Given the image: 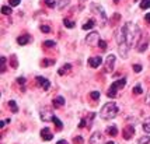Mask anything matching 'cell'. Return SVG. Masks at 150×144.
<instances>
[{
  "label": "cell",
  "mask_w": 150,
  "mask_h": 144,
  "mask_svg": "<svg viewBox=\"0 0 150 144\" xmlns=\"http://www.w3.org/2000/svg\"><path fill=\"white\" fill-rule=\"evenodd\" d=\"M121 31H122L123 36H125V41L128 42L129 46H136V45L139 44V39L143 36V35L140 34V28H139L135 22H132V21L125 22L123 27L121 28Z\"/></svg>",
  "instance_id": "cell-1"
},
{
  "label": "cell",
  "mask_w": 150,
  "mask_h": 144,
  "mask_svg": "<svg viewBox=\"0 0 150 144\" xmlns=\"http://www.w3.org/2000/svg\"><path fill=\"white\" fill-rule=\"evenodd\" d=\"M118 112H119V109H118L115 102H107V104L101 108V118L110 120V119H114L118 115Z\"/></svg>",
  "instance_id": "cell-2"
},
{
  "label": "cell",
  "mask_w": 150,
  "mask_h": 144,
  "mask_svg": "<svg viewBox=\"0 0 150 144\" xmlns=\"http://www.w3.org/2000/svg\"><path fill=\"white\" fill-rule=\"evenodd\" d=\"M118 50H119V55L125 59V57H128V52H129V45H128V42L125 41V36H123V34L122 31L118 32Z\"/></svg>",
  "instance_id": "cell-3"
},
{
  "label": "cell",
  "mask_w": 150,
  "mask_h": 144,
  "mask_svg": "<svg viewBox=\"0 0 150 144\" xmlns=\"http://www.w3.org/2000/svg\"><path fill=\"white\" fill-rule=\"evenodd\" d=\"M125 85H126V80H125V79H119L118 81H114V83L111 84V87H110L108 96H110V98H114V96L117 95V91H118V90L123 88Z\"/></svg>",
  "instance_id": "cell-4"
},
{
  "label": "cell",
  "mask_w": 150,
  "mask_h": 144,
  "mask_svg": "<svg viewBox=\"0 0 150 144\" xmlns=\"http://www.w3.org/2000/svg\"><path fill=\"white\" fill-rule=\"evenodd\" d=\"M98 41H100V35H98V32H97V31L90 32V34L87 35V38H86V42H87V44H90V45L98 44Z\"/></svg>",
  "instance_id": "cell-5"
},
{
  "label": "cell",
  "mask_w": 150,
  "mask_h": 144,
  "mask_svg": "<svg viewBox=\"0 0 150 144\" xmlns=\"http://www.w3.org/2000/svg\"><path fill=\"white\" fill-rule=\"evenodd\" d=\"M39 116H41V119H42L44 122H49V120L53 119V112H50L49 109H41Z\"/></svg>",
  "instance_id": "cell-6"
},
{
  "label": "cell",
  "mask_w": 150,
  "mask_h": 144,
  "mask_svg": "<svg viewBox=\"0 0 150 144\" xmlns=\"http://www.w3.org/2000/svg\"><path fill=\"white\" fill-rule=\"evenodd\" d=\"M133 134H135V127L133 126L129 125V126H126V127L123 129V134H122V136H123L125 140H131Z\"/></svg>",
  "instance_id": "cell-7"
},
{
  "label": "cell",
  "mask_w": 150,
  "mask_h": 144,
  "mask_svg": "<svg viewBox=\"0 0 150 144\" xmlns=\"http://www.w3.org/2000/svg\"><path fill=\"white\" fill-rule=\"evenodd\" d=\"M114 64H115V56H114V55H110V56L107 57V62H105V70H107L108 73L112 71Z\"/></svg>",
  "instance_id": "cell-8"
},
{
  "label": "cell",
  "mask_w": 150,
  "mask_h": 144,
  "mask_svg": "<svg viewBox=\"0 0 150 144\" xmlns=\"http://www.w3.org/2000/svg\"><path fill=\"white\" fill-rule=\"evenodd\" d=\"M90 144H102V134L98 131L93 133L90 137Z\"/></svg>",
  "instance_id": "cell-9"
},
{
  "label": "cell",
  "mask_w": 150,
  "mask_h": 144,
  "mask_svg": "<svg viewBox=\"0 0 150 144\" xmlns=\"http://www.w3.org/2000/svg\"><path fill=\"white\" fill-rule=\"evenodd\" d=\"M102 63V59H101V56H93V57H90L88 59V66L90 67H98L100 64Z\"/></svg>",
  "instance_id": "cell-10"
},
{
  "label": "cell",
  "mask_w": 150,
  "mask_h": 144,
  "mask_svg": "<svg viewBox=\"0 0 150 144\" xmlns=\"http://www.w3.org/2000/svg\"><path fill=\"white\" fill-rule=\"evenodd\" d=\"M41 137H42V140H45V141H50V140L53 139V134H52V131H50L49 129L45 127L41 130Z\"/></svg>",
  "instance_id": "cell-11"
},
{
  "label": "cell",
  "mask_w": 150,
  "mask_h": 144,
  "mask_svg": "<svg viewBox=\"0 0 150 144\" xmlns=\"http://www.w3.org/2000/svg\"><path fill=\"white\" fill-rule=\"evenodd\" d=\"M147 44H149V38L143 35V36H142V42L139 44V46H136V49H137L139 52H145V50L147 49V46H149Z\"/></svg>",
  "instance_id": "cell-12"
},
{
  "label": "cell",
  "mask_w": 150,
  "mask_h": 144,
  "mask_svg": "<svg viewBox=\"0 0 150 144\" xmlns=\"http://www.w3.org/2000/svg\"><path fill=\"white\" fill-rule=\"evenodd\" d=\"M37 81H38V84H39L44 90H49V87H50L49 80H46V79H44V77H37Z\"/></svg>",
  "instance_id": "cell-13"
},
{
  "label": "cell",
  "mask_w": 150,
  "mask_h": 144,
  "mask_svg": "<svg viewBox=\"0 0 150 144\" xmlns=\"http://www.w3.org/2000/svg\"><path fill=\"white\" fill-rule=\"evenodd\" d=\"M91 9H93V10H97V11L100 13L101 18H102V24H101V25H104V24H105V21H107V16H105V13H104V10L101 9L100 6H97V4H91Z\"/></svg>",
  "instance_id": "cell-14"
},
{
  "label": "cell",
  "mask_w": 150,
  "mask_h": 144,
  "mask_svg": "<svg viewBox=\"0 0 150 144\" xmlns=\"http://www.w3.org/2000/svg\"><path fill=\"white\" fill-rule=\"evenodd\" d=\"M30 35H21V36H18L17 38V44L18 45H27L28 42H30Z\"/></svg>",
  "instance_id": "cell-15"
},
{
  "label": "cell",
  "mask_w": 150,
  "mask_h": 144,
  "mask_svg": "<svg viewBox=\"0 0 150 144\" xmlns=\"http://www.w3.org/2000/svg\"><path fill=\"white\" fill-rule=\"evenodd\" d=\"M65 105V98L63 96H56L55 99H53V106L55 108H60V106H63Z\"/></svg>",
  "instance_id": "cell-16"
},
{
  "label": "cell",
  "mask_w": 150,
  "mask_h": 144,
  "mask_svg": "<svg viewBox=\"0 0 150 144\" xmlns=\"http://www.w3.org/2000/svg\"><path fill=\"white\" fill-rule=\"evenodd\" d=\"M105 131H107V134H108V136H117V134H118L117 126H108Z\"/></svg>",
  "instance_id": "cell-17"
},
{
  "label": "cell",
  "mask_w": 150,
  "mask_h": 144,
  "mask_svg": "<svg viewBox=\"0 0 150 144\" xmlns=\"http://www.w3.org/2000/svg\"><path fill=\"white\" fill-rule=\"evenodd\" d=\"M94 25H96V21H94V20H90V21H87V22L83 25V30L84 31L91 30V28H94Z\"/></svg>",
  "instance_id": "cell-18"
},
{
  "label": "cell",
  "mask_w": 150,
  "mask_h": 144,
  "mask_svg": "<svg viewBox=\"0 0 150 144\" xmlns=\"http://www.w3.org/2000/svg\"><path fill=\"white\" fill-rule=\"evenodd\" d=\"M9 106H10V109H11V112L13 113H17L18 112V106H17V104H16V101H9Z\"/></svg>",
  "instance_id": "cell-19"
},
{
  "label": "cell",
  "mask_w": 150,
  "mask_h": 144,
  "mask_svg": "<svg viewBox=\"0 0 150 144\" xmlns=\"http://www.w3.org/2000/svg\"><path fill=\"white\" fill-rule=\"evenodd\" d=\"M52 122L55 123V126H56V129L58 130H62V127H63V125H62V122L56 118V116H53V119H52Z\"/></svg>",
  "instance_id": "cell-20"
},
{
  "label": "cell",
  "mask_w": 150,
  "mask_h": 144,
  "mask_svg": "<svg viewBox=\"0 0 150 144\" xmlns=\"http://www.w3.org/2000/svg\"><path fill=\"white\" fill-rule=\"evenodd\" d=\"M69 1H70V0H59V3H58V9H59V10H63L67 4H69Z\"/></svg>",
  "instance_id": "cell-21"
},
{
  "label": "cell",
  "mask_w": 150,
  "mask_h": 144,
  "mask_svg": "<svg viewBox=\"0 0 150 144\" xmlns=\"http://www.w3.org/2000/svg\"><path fill=\"white\" fill-rule=\"evenodd\" d=\"M70 70H72V66H70V64H65V66H63V69H59V71H58V73L62 76V74H65L66 71H70Z\"/></svg>",
  "instance_id": "cell-22"
},
{
  "label": "cell",
  "mask_w": 150,
  "mask_h": 144,
  "mask_svg": "<svg viewBox=\"0 0 150 144\" xmlns=\"http://www.w3.org/2000/svg\"><path fill=\"white\" fill-rule=\"evenodd\" d=\"M150 7V0H142L140 1V9L142 10H146Z\"/></svg>",
  "instance_id": "cell-23"
},
{
  "label": "cell",
  "mask_w": 150,
  "mask_h": 144,
  "mask_svg": "<svg viewBox=\"0 0 150 144\" xmlns=\"http://www.w3.org/2000/svg\"><path fill=\"white\" fill-rule=\"evenodd\" d=\"M150 143V136H143L142 139H139L137 144H149Z\"/></svg>",
  "instance_id": "cell-24"
},
{
  "label": "cell",
  "mask_w": 150,
  "mask_h": 144,
  "mask_svg": "<svg viewBox=\"0 0 150 144\" xmlns=\"http://www.w3.org/2000/svg\"><path fill=\"white\" fill-rule=\"evenodd\" d=\"M1 13H3L4 16H10V14H11V7L3 6V7H1Z\"/></svg>",
  "instance_id": "cell-25"
},
{
  "label": "cell",
  "mask_w": 150,
  "mask_h": 144,
  "mask_svg": "<svg viewBox=\"0 0 150 144\" xmlns=\"http://www.w3.org/2000/svg\"><path fill=\"white\" fill-rule=\"evenodd\" d=\"M63 24H65V27H66V28H74V22H73V21H72V20H65V21H63Z\"/></svg>",
  "instance_id": "cell-26"
},
{
  "label": "cell",
  "mask_w": 150,
  "mask_h": 144,
  "mask_svg": "<svg viewBox=\"0 0 150 144\" xmlns=\"http://www.w3.org/2000/svg\"><path fill=\"white\" fill-rule=\"evenodd\" d=\"M97 45L100 46V49H101V50H107V42H105V41H102V39H100Z\"/></svg>",
  "instance_id": "cell-27"
},
{
  "label": "cell",
  "mask_w": 150,
  "mask_h": 144,
  "mask_svg": "<svg viewBox=\"0 0 150 144\" xmlns=\"http://www.w3.org/2000/svg\"><path fill=\"white\" fill-rule=\"evenodd\" d=\"M10 64H13V69H17V66H18V63H17V57L13 55L11 56V59H10Z\"/></svg>",
  "instance_id": "cell-28"
},
{
  "label": "cell",
  "mask_w": 150,
  "mask_h": 144,
  "mask_svg": "<svg viewBox=\"0 0 150 144\" xmlns=\"http://www.w3.org/2000/svg\"><path fill=\"white\" fill-rule=\"evenodd\" d=\"M55 45H56V44H55L53 41H45V42H44V46H45V48H53Z\"/></svg>",
  "instance_id": "cell-29"
},
{
  "label": "cell",
  "mask_w": 150,
  "mask_h": 144,
  "mask_svg": "<svg viewBox=\"0 0 150 144\" xmlns=\"http://www.w3.org/2000/svg\"><path fill=\"white\" fill-rule=\"evenodd\" d=\"M142 92H143V90H142V87H140V85H136V87H133V94L139 95V94H142Z\"/></svg>",
  "instance_id": "cell-30"
},
{
  "label": "cell",
  "mask_w": 150,
  "mask_h": 144,
  "mask_svg": "<svg viewBox=\"0 0 150 144\" xmlns=\"http://www.w3.org/2000/svg\"><path fill=\"white\" fill-rule=\"evenodd\" d=\"M90 98H91V99H96V101H97V99L100 98V92H98V91H93V92L90 94Z\"/></svg>",
  "instance_id": "cell-31"
},
{
  "label": "cell",
  "mask_w": 150,
  "mask_h": 144,
  "mask_svg": "<svg viewBox=\"0 0 150 144\" xmlns=\"http://www.w3.org/2000/svg\"><path fill=\"white\" fill-rule=\"evenodd\" d=\"M45 3H46L48 7H55L56 6V1L55 0H45Z\"/></svg>",
  "instance_id": "cell-32"
},
{
  "label": "cell",
  "mask_w": 150,
  "mask_h": 144,
  "mask_svg": "<svg viewBox=\"0 0 150 144\" xmlns=\"http://www.w3.org/2000/svg\"><path fill=\"white\" fill-rule=\"evenodd\" d=\"M133 71L135 73H140L142 71V66L140 64H133Z\"/></svg>",
  "instance_id": "cell-33"
},
{
  "label": "cell",
  "mask_w": 150,
  "mask_h": 144,
  "mask_svg": "<svg viewBox=\"0 0 150 144\" xmlns=\"http://www.w3.org/2000/svg\"><path fill=\"white\" fill-rule=\"evenodd\" d=\"M4 64H6V57L3 56V57H1V73L6 71V66H4Z\"/></svg>",
  "instance_id": "cell-34"
},
{
  "label": "cell",
  "mask_w": 150,
  "mask_h": 144,
  "mask_svg": "<svg viewBox=\"0 0 150 144\" xmlns=\"http://www.w3.org/2000/svg\"><path fill=\"white\" fill-rule=\"evenodd\" d=\"M41 31L45 32V34H48V32H50V28L48 27V25H41Z\"/></svg>",
  "instance_id": "cell-35"
},
{
  "label": "cell",
  "mask_w": 150,
  "mask_h": 144,
  "mask_svg": "<svg viewBox=\"0 0 150 144\" xmlns=\"http://www.w3.org/2000/svg\"><path fill=\"white\" fill-rule=\"evenodd\" d=\"M20 1H21V0H9V3H10V6H11V7L18 6V4H20Z\"/></svg>",
  "instance_id": "cell-36"
},
{
  "label": "cell",
  "mask_w": 150,
  "mask_h": 144,
  "mask_svg": "<svg viewBox=\"0 0 150 144\" xmlns=\"http://www.w3.org/2000/svg\"><path fill=\"white\" fill-rule=\"evenodd\" d=\"M143 130H145L147 134H150V123H145V125H143Z\"/></svg>",
  "instance_id": "cell-37"
},
{
  "label": "cell",
  "mask_w": 150,
  "mask_h": 144,
  "mask_svg": "<svg viewBox=\"0 0 150 144\" xmlns=\"http://www.w3.org/2000/svg\"><path fill=\"white\" fill-rule=\"evenodd\" d=\"M49 64H53L52 60H42L41 62V66H49Z\"/></svg>",
  "instance_id": "cell-38"
},
{
  "label": "cell",
  "mask_w": 150,
  "mask_h": 144,
  "mask_svg": "<svg viewBox=\"0 0 150 144\" xmlns=\"http://www.w3.org/2000/svg\"><path fill=\"white\" fill-rule=\"evenodd\" d=\"M73 141H74V143H83V139H82V137H74Z\"/></svg>",
  "instance_id": "cell-39"
},
{
  "label": "cell",
  "mask_w": 150,
  "mask_h": 144,
  "mask_svg": "<svg viewBox=\"0 0 150 144\" xmlns=\"http://www.w3.org/2000/svg\"><path fill=\"white\" fill-rule=\"evenodd\" d=\"M17 83H18V84H24V83H25V79H24V77H18V79H17Z\"/></svg>",
  "instance_id": "cell-40"
},
{
  "label": "cell",
  "mask_w": 150,
  "mask_h": 144,
  "mask_svg": "<svg viewBox=\"0 0 150 144\" xmlns=\"http://www.w3.org/2000/svg\"><path fill=\"white\" fill-rule=\"evenodd\" d=\"M84 126H86V119H83V120L79 123V127H84Z\"/></svg>",
  "instance_id": "cell-41"
},
{
  "label": "cell",
  "mask_w": 150,
  "mask_h": 144,
  "mask_svg": "<svg viewBox=\"0 0 150 144\" xmlns=\"http://www.w3.org/2000/svg\"><path fill=\"white\" fill-rule=\"evenodd\" d=\"M145 20H146L147 22H150V13H149V14H146V16H145Z\"/></svg>",
  "instance_id": "cell-42"
},
{
  "label": "cell",
  "mask_w": 150,
  "mask_h": 144,
  "mask_svg": "<svg viewBox=\"0 0 150 144\" xmlns=\"http://www.w3.org/2000/svg\"><path fill=\"white\" fill-rule=\"evenodd\" d=\"M56 144H67V143H66V141H65V140H60V141H58V143H56Z\"/></svg>",
  "instance_id": "cell-43"
},
{
  "label": "cell",
  "mask_w": 150,
  "mask_h": 144,
  "mask_svg": "<svg viewBox=\"0 0 150 144\" xmlns=\"http://www.w3.org/2000/svg\"><path fill=\"white\" fill-rule=\"evenodd\" d=\"M4 125H6V122H0V127H1V129L4 127Z\"/></svg>",
  "instance_id": "cell-44"
},
{
  "label": "cell",
  "mask_w": 150,
  "mask_h": 144,
  "mask_svg": "<svg viewBox=\"0 0 150 144\" xmlns=\"http://www.w3.org/2000/svg\"><path fill=\"white\" fill-rule=\"evenodd\" d=\"M107 144H115V143H114V141H108Z\"/></svg>",
  "instance_id": "cell-45"
},
{
  "label": "cell",
  "mask_w": 150,
  "mask_h": 144,
  "mask_svg": "<svg viewBox=\"0 0 150 144\" xmlns=\"http://www.w3.org/2000/svg\"><path fill=\"white\" fill-rule=\"evenodd\" d=\"M147 104H149V105H150V96H149V98H147Z\"/></svg>",
  "instance_id": "cell-46"
},
{
  "label": "cell",
  "mask_w": 150,
  "mask_h": 144,
  "mask_svg": "<svg viewBox=\"0 0 150 144\" xmlns=\"http://www.w3.org/2000/svg\"><path fill=\"white\" fill-rule=\"evenodd\" d=\"M115 1H117V3H118V1H119V0H115Z\"/></svg>",
  "instance_id": "cell-47"
}]
</instances>
